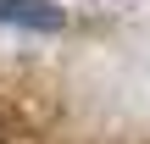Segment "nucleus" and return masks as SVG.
Returning a JSON list of instances; mask_svg holds the SVG:
<instances>
[{
  "label": "nucleus",
  "instance_id": "1",
  "mask_svg": "<svg viewBox=\"0 0 150 144\" xmlns=\"http://www.w3.org/2000/svg\"><path fill=\"white\" fill-rule=\"evenodd\" d=\"M0 22L11 28H39V33H56L67 22V11L56 0H0Z\"/></svg>",
  "mask_w": 150,
  "mask_h": 144
}]
</instances>
